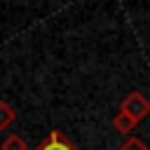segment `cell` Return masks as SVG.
<instances>
[{"instance_id": "6da1fadb", "label": "cell", "mask_w": 150, "mask_h": 150, "mask_svg": "<svg viewBox=\"0 0 150 150\" xmlns=\"http://www.w3.org/2000/svg\"><path fill=\"white\" fill-rule=\"evenodd\" d=\"M120 110L127 112L129 117H134L136 122H141V120H145L150 115V98L143 91H129L120 101Z\"/></svg>"}, {"instance_id": "7a4b0ae2", "label": "cell", "mask_w": 150, "mask_h": 150, "mask_svg": "<svg viewBox=\"0 0 150 150\" xmlns=\"http://www.w3.org/2000/svg\"><path fill=\"white\" fill-rule=\"evenodd\" d=\"M33 150H80L63 131H59V129H54V131H49Z\"/></svg>"}, {"instance_id": "3957f363", "label": "cell", "mask_w": 150, "mask_h": 150, "mask_svg": "<svg viewBox=\"0 0 150 150\" xmlns=\"http://www.w3.org/2000/svg\"><path fill=\"white\" fill-rule=\"evenodd\" d=\"M136 127H138V122H136L134 117H129V115H127V112H122V110H117V112H115V117H112V129H115V131H120V134L129 136Z\"/></svg>"}, {"instance_id": "277c9868", "label": "cell", "mask_w": 150, "mask_h": 150, "mask_svg": "<svg viewBox=\"0 0 150 150\" xmlns=\"http://www.w3.org/2000/svg\"><path fill=\"white\" fill-rule=\"evenodd\" d=\"M14 120H16V110H14L7 101H0V131L9 129V127L14 124Z\"/></svg>"}, {"instance_id": "5b68a950", "label": "cell", "mask_w": 150, "mask_h": 150, "mask_svg": "<svg viewBox=\"0 0 150 150\" xmlns=\"http://www.w3.org/2000/svg\"><path fill=\"white\" fill-rule=\"evenodd\" d=\"M0 150H28V145H26V141H23L19 134H7V136L2 138Z\"/></svg>"}, {"instance_id": "8992f818", "label": "cell", "mask_w": 150, "mask_h": 150, "mask_svg": "<svg viewBox=\"0 0 150 150\" xmlns=\"http://www.w3.org/2000/svg\"><path fill=\"white\" fill-rule=\"evenodd\" d=\"M117 150H148V145H145L138 136H127V138L120 143Z\"/></svg>"}]
</instances>
